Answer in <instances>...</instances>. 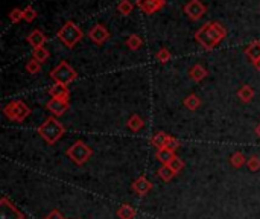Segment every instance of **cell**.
I'll use <instances>...</instances> for the list:
<instances>
[{
	"label": "cell",
	"mask_w": 260,
	"mask_h": 219,
	"mask_svg": "<svg viewBox=\"0 0 260 219\" xmlns=\"http://www.w3.org/2000/svg\"><path fill=\"white\" fill-rule=\"evenodd\" d=\"M225 36H227V29L218 22L205 23L195 32V40L205 50H213Z\"/></svg>",
	"instance_id": "obj_1"
},
{
	"label": "cell",
	"mask_w": 260,
	"mask_h": 219,
	"mask_svg": "<svg viewBox=\"0 0 260 219\" xmlns=\"http://www.w3.org/2000/svg\"><path fill=\"white\" fill-rule=\"evenodd\" d=\"M38 134L47 145H55L65 133V126L58 120V117L52 116L46 119L40 126H38Z\"/></svg>",
	"instance_id": "obj_2"
},
{
	"label": "cell",
	"mask_w": 260,
	"mask_h": 219,
	"mask_svg": "<svg viewBox=\"0 0 260 219\" xmlns=\"http://www.w3.org/2000/svg\"><path fill=\"white\" fill-rule=\"evenodd\" d=\"M58 40L67 47V49H73L82 38L84 34L81 31V28L73 23V22H65L57 32Z\"/></svg>",
	"instance_id": "obj_3"
},
{
	"label": "cell",
	"mask_w": 260,
	"mask_h": 219,
	"mask_svg": "<svg viewBox=\"0 0 260 219\" xmlns=\"http://www.w3.org/2000/svg\"><path fill=\"white\" fill-rule=\"evenodd\" d=\"M65 155L70 158L76 166H84L93 155V149L82 140H76L70 148L65 151Z\"/></svg>",
	"instance_id": "obj_4"
},
{
	"label": "cell",
	"mask_w": 260,
	"mask_h": 219,
	"mask_svg": "<svg viewBox=\"0 0 260 219\" xmlns=\"http://www.w3.org/2000/svg\"><path fill=\"white\" fill-rule=\"evenodd\" d=\"M50 78L54 79L55 84L68 85V84H72L78 78V73H76V70L70 64H68L67 61H61L54 69H52Z\"/></svg>",
	"instance_id": "obj_5"
},
{
	"label": "cell",
	"mask_w": 260,
	"mask_h": 219,
	"mask_svg": "<svg viewBox=\"0 0 260 219\" xmlns=\"http://www.w3.org/2000/svg\"><path fill=\"white\" fill-rule=\"evenodd\" d=\"M3 114L6 116V119H9V120H12V122H17V123H20V122H23V120L31 114V108H29L28 104H25L23 101L15 99V101L8 102V104L3 107Z\"/></svg>",
	"instance_id": "obj_6"
},
{
	"label": "cell",
	"mask_w": 260,
	"mask_h": 219,
	"mask_svg": "<svg viewBox=\"0 0 260 219\" xmlns=\"http://www.w3.org/2000/svg\"><path fill=\"white\" fill-rule=\"evenodd\" d=\"M0 219H25V215L3 196L0 199Z\"/></svg>",
	"instance_id": "obj_7"
},
{
	"label": "cell",
	"mask_w": 260,
	"mask_h": 219,
	"mask_svg": "<svg viewBox=\"0 0 260 219\" xmlns=\"http://www.w3.org/2000/svg\"><path fill=\"white\" fill-rule=\"evenodd\" d=\"M184 12L187 14L190 20H199V18H202L205 15L207 8L201 0H189V2L184 5Z\"/></svg>",
	"instance_id": "obj_8"
},
{
	"label": "cell",
	"mask_w": 260,
	"mask_h": 219,
	"mask_svg": "<svg viewBox=\"0 0 260 219\" xmlns=\"http://www.w3.org/2000/svg\"><path fill=\"white\" fill-rule=\"evenodd\" d=\"M89 38H90L95 44L102 46V44H105L107 40L110 38V32H108V29L103 26L102 23H98V25H95V26L90 28V31H89Z\"/></svg>",
	"instance_id": "obj_9"
},
{
	"label": "cell",
	"mask_w": 260,
	"mask_h": 219,
	"mask_svg": "<svg viewBox=\"0 0 260 219\" xmlns=\"http://www.w3.org/2000/svg\"><path fill=\"white\" fill-rule=\"evenodd\" d=\"M135 5L140 8L145 14L151 15L162 11L166 6V0H137Z\"/></svg>",
	"instance_id": "obj_10"
},
{
	"label": "cell",
	"mask_w": 260,
	"mask_h": 219,
	"mask_svg": "<svg viewBox=\"0 0 260 219\" xmlns=\"http://www.w3.org/2000/svg\"><path fill=\"white\" fill-rule=\"evenodd\" d=\"M46 107H47V110H49V111L54 114L55 117H61V116L67 111V110H68L70 104H68V101H63V99H57V98H50Z\"/></svg>",
	"instance_id": "obj_11"
},
{
	"label": "cell",
	"mask_w": 260,
	"mask_h": 219,
	"mask_svg": "<svg viewBox=\"0 0 260 219\" xmlns=\"http://www.w3.org/2000/svg\"><path fill=\"white\" fill-rule=\"evenodd\" d=\"M132 190H134L138 196H146V195L152 190V182H151L145 175H140L138 178L134 180V182H132Z\"/></svg>",
	"instance_id": "obj_12"
},
{
	"label": "cell",
	"mask_w": 260,
	"mask_h": 219,
	"mask_svg": "<svg viewBox=\"0 0 260 219\" xmlns=\"http://www.w3.org/2000/svg\"><path fill=\"white\" fill-rule=\"evenodd\" d=\"M26 41L29 46H32L33 49H38V47H44L46 41H47V36L44 35L43 31L40 29H33L26 36Z\"/></svg>",
	"instance_id": "obj_13"
},
{
	"label": "cell",
	"mask_w": 260,
	"mask_h": 219,
	"mask_svg": "<svg viewBox=\"0 0 260 219\" xmlns=\"http://www.w3.org/2000/svg\"><path fill=\"white\" fill-rule=\"evenodd\" d=\"M49 95H50V98L68 101V98H70V90H68V87L64 84H54L49 88Z\"/></svg>",
	"instance_id": "obj_14"
},
{
	"label": "cell",
	"mask_w": 260,
	"mask_h": 219,
	"mask_svg": "<svg viewBox=\"0 0 260 219\" xmlns=\"http://www.w3.org/2000/svg\"><path fill=\"white\" fill-rule=\"evenodd\" d=\"M207 75H209V72H207L201 64H195L189 69V78L195 82H201L202 79L207 78Z\"/></svg>",
	"instance_id": "obj_15"
},
{
	"label": "cell",
	"mask_w": 260,
	"mask_h": 219,
	"mask_svg": "<svg viewBox=\"0 0 260 219\" xmlns=\"http://www.w3.org/2000/svg\"><path fill=\"white\" fill-rule=\"evenodd\" d=\"M167 139H169V134H166L164 131H157L151 137V145L154 146V148H157V151L163 149V148H166Z\"/></svg>",
	"instance_id": "obj_16"
},
{
	"label": "cell",
	"mask_w": 260,
	"mask_h": 219,
	"mask_svg": "<svg viewBox=\"0 0 260 219\" xmlns=\"http://www.w3.org/2000/svg\"><path fill=\"white\" fill-rule=\"evenodd\" d=\"M237 98H239L242 102H244V104L251 102V101H253V98H254V90H253V87H251V85L244 84V85H242V87L237 90Z\"/></svg>",
	"instance_id": "obj_17"
},
{
	"label": "cell",
	"mask_w": 260,
	"mask_h": 219,
	"mask_svg": "<svg viewBox=\"0 0 260 219\" xmlns=\"http://www.w3.org/2000/svg\"><path fill=\"white\" fill-rule=\"evenodd\" d=\"M135 213H137V210L131 204H122L116 212L119 219H134Z\"/></svg>",
	"instance_id": "obj_18"
},
{
	"label": "cell",
	"mask_w": 260,
	"mask_h": 219,
	"mask_svg": "<svg viewBox=\"0 0 260 219\" xmlns=\"http://www.w3.org/2000/svg\"><path fill=\"white\" fill-rule=\"evenodd\" d=\"M183 104H184V107L187 108V110H190V111H196V110L201 107V98L198 96V95H189V96H186L184 98V101H183Z\"/></svg>",
	"instance_id": "obj_19"
},
{
	"label": "cell",
	"mask_w": 260,
	"mask_h": 219,
	"mask_svg": "<svg viewBox=\"0 0 260 219\" xmlns=\"http://www.w3.org/2000/svg\"><path fill=\"white\" fill-rule=\"evenodd\" d=\"M245 55L251 61L260 60V41H253L245 47Z\"/></svg>",
	"instance_id": "obj_20"
},
{
	"label": "cell",
	"mask_w": 260,
	"mask_h": 219,
	"mask_svg": "<svg viewBox=\"0 0 260 219\" xmlns=\"http://www.w3.org/2000/svg\"><path fill=\"white\" fill-rule=\"evenodd\" d=\"M173 157H177L175 151L172 149H167V148H163V149H159L157 154H155V158H157L162 164H169L172 161Z\"/></svg>",
	"instance_id": "obj_21"
},
{
	"label": "cell",
	"mask_w": 260,
	"mask_h": 219,
	"mask_svg": "<svg viewBox=\"0 0 260 219\" xmlns=\"http://www.w3.org/2000/svg\"><path fill=\"white\" fill-rule=\"evenodd\" d=\"M127 126H128V130H131V131H134V133H138L142 130V128L145 126V120L138 116V114H134V116H131L130 119H128V122H127Z\"/></svg>",
	"instance_id": "obj_22"
},
{
	"label": "cell",
	"mask_w": 260,
	"mask_h": 219,
	"mask_svg": "<svg viewBox=\"0 0 260 219\" xmlns=\"http://www.w3.org/2000/svg\"><path fill=\"white\" fill-rule=\"evenodd\" d=\"M127 46H128V49H131V50H138V49L143 46L142 36L137 35V34H131L128 38H127Z\"/></svg>",
	"instance_id": "obj_23"
},
{
	"label": "cell",
	"mask_w": 260,
	"mask_h": 219,
	"mask_svg": "<svg viewBox=\"0 0 260 219\" xmlns=\"http://www.w3.org/2000/svg\"><path fill=\"white\" fill-rule=\"evenodd\" d=\"M50 57V52L46 47H38V49H33L32 50V58L37 60L38 63H46Z\"/></svg>",
	"instance_id": "obj_24"
},
{
	"label": "cell",
	"mask_w": 260,
	"mask_h": 219,
	"mask_svg": "<svg viewBox=\"0 0 260 219\" xmlns=\"http://www.w3.org/2000/svg\"><path fill=\"white\" fill-rule=\"evenodd\" d=\"M230 164H231L233 168H236V169H239V168L244 166V164H247V158H245L244 152L236 151V152L230 157Z\"/></svg>",
	"instance_id": "obj_25"
},
{
	"label": "cell",
	"mask_w": 260,
	"mask_h": 219,
	"mask_svg": "<svg viewBox=\"0 0 260 219\" xmlns=\"http://www.w3.org/2000/svg\"><path fill=\"white\" fill-rule=\"evenodd\" d=\"M132 9H134V5H132V2L131 0H122L119 5H117V11H119V14L120 15H124V17H128L131 12H132Z\"/></svg>",
	"instance_id": "obj_26"
},
{
	"label": "cell",
	"mask_w": 260,
	"mask_h": 219,
	"mask_svg": "<svg viewBox=\"0 0 260 219\" xmlns=\"http://www.w3.org/2000/svg\"><path fill=\"white\" fill-rule=\"evenodd\" d=\"M157 175L163 180V181H166V182H169L173 177H175L177 174L173 172L167 164H162V168L159 169V172H157Z\"/></svg>",
	"instance_id": "obj_27"
},
{
	"label": "cell",
	"mask_w": 260,
	"mask_h": 219,
	"mask_svg": "<svg viewBox=\"0 0 260 219\" xmlns=\"http://www.w3.org/2000/svg\"><path fill=\"white\" fill-rule=\"evenodd\" d=\"M170 58H172V53L166 47H162L157 53H155V60H157L159 63H162V64H166L167 61H170Z\"/></svg>",
	"instance_id": "obj_28"
},
{
	"label": "cell",
	"mask_w": 260,
	"mask_h": 219,
	"mask_svg": "<svg viewBox=\"0 0 260 219\" xmlns=\"http://www.w3.org/2000/svg\"><path fill=\"white\" fill-rule=\"evenodd\" d=\"M26 72L29 75H37V73L41 72V63H38L37 60L31 58L28 63H26Z\"/></svg>",
	"instance_id": "obj_29"
},
{
	"label": "cell",
	"mask_w": 260,
	"mask_h": 219,
	"mask_svg": "<svg viewBox=\"0 0 260 219\" xmlns=\"http://www.w3.org/2000/svg\"><path fill=\"white\" fill-rule=\"evenodd\" d=\"M167 166H169L173 172H175V174H180V172L184 169V161L177 155V157H173V158H172V161L167 164Z\"/></svg>",
	"instance_id": "obj_30"
},
{
	"label": "cell",
	"mask_w": 260,
	"mask_h": 219,
	"mask_svg": "<svg viewBox=\"0 0 260 219\" xmlns=\"http://www.w3.org/2000/svg\"><path fill=\"white\" fill-rule=\"evenodd\" d=\"M37 17H38V12L33 9L32 6H26V8L23 9V20H25V22L31 23V22L35 20Z\"/></svg>",
	"instance_id": "obj_31"
},
{
	"label": "cell",
	"mask_w": 260,
	"mask_h": 219,
	"mask_svg": "<svg viewBox=\"0 0 260 219\" xmlns=\"http://www.w3.org/2000/svg\"><path fill=\"white\" fill-rule=\"evenodd\" d=\"M9 20L12 23H19L23 20V9L22 8H12L9 11Z\"/></svg>",
	"instance_id": "obj_32"
},
{
	"label": "cell",
	"mask_w": 260,
	"mask_h": 219,
	"mask_svg": "<svg viewBox=\"0 0 260 219\" xmlns=\"http://www.w3.org/2000/svg\"><path fill=\"white\" fill-rule=\"evenodd\" d=\"M247 166H248V169H250L251 172L260 171V157H257V155L250 157V158L247 160Z\"/></svg>",
	"instance_id": "obj_33"
},
{
	"label": "cell",
	"mask_w": 260,
	"mask_h": 219,
	"mask_svg": "<svg viewBox=\"0 0 260 219\" xmlns=\"http://www.w3.org/2000/svg\"><path fill=\"white\" fill-rule=\"evenodd\" d=\"M166 148H167V149H172V151H177V149L180 148V140L175 139V137H172V136H169L167 143H166Z\"/></svg>",
	"instance_id": "obj_34"
},
{
	"label": "cell",
	"mask_w": 260,
	"mask_h": 219,
	"mask_svg": "<svg viewBox=\"0 0 260 219\" xmlns=\"http://www.w3.org/2000/svg\"><path fill=\"white\" fill-rule=\"evenodd\" d=\"M44 219H65V218H64V215L58 209H54Z\"/></svg>",
	"instance_id": "obj_35"
},
{
	"label": "cell",
	"mask_w": 260,
	"mask_h": 219,
	"mask_svg": "<svg viewBox=\"0 0 260 219\" xmlns=\"http://www.w3.org/2000/svg\"><path fill=\"white\" fill-rule=\"evenodd\" d=\"M253 67H254L257 72H260V60H257V61H253Z\"/></svg>",
	"instance_id": "obj_36"
},
{
	"label": "cell",
	"mask_w": 260,
	"mask_h": 219,
	"mask_svg": "<svg viewBox=\"0 0 260 219\" xmlns=\"http://www.w3.org/2000/svg\"><path fill=\"white\" fill-rule=\"evenodd\" d=\"M256 134H257V137L260 139V123H259V125L256 126Z\"/></svg>",
	"instance_id": "obj_37"
},
{
	"label": "cell",
	"mask_w": 260,
	"mask_h": 219,
	"mask_svg": "<svg viewBox=\"0 0 260 219\" xmlns=\"http://www.w3.org/2000/svg\"><path fill=\"white\" fill-rule=\"evenodd\" d=\"M78 219H79V218H78Z\"/></svg>",
	"instance_id": "obj_38"
}]
</instances>
